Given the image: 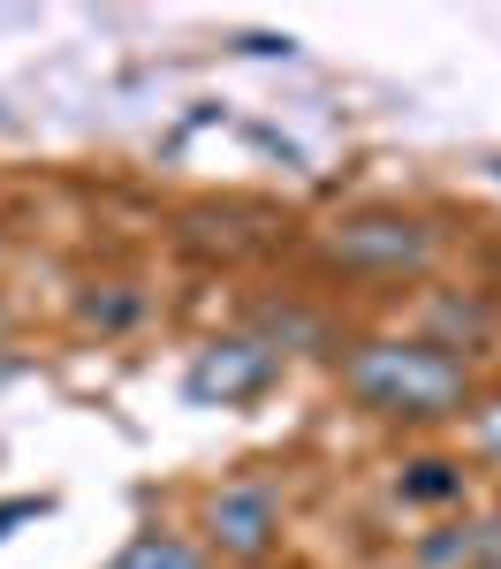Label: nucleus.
Segmentation results:
<instances>
[{
  "mask_svg": "<svg viewBox=\"0 0 501 569\" xmlns=\"http://www.w3.org/2000/svg\"><path fill=\"white\" fill-rule=\"evenodd\" d=\"M107 569H206V562H198V547L176 539V531H144V539H130Z\"/></svg>",
  "mask_w": 501,
  "mask_h": 569,
  "instance_id": "423d86ee",
  "label": "nucleus"
},
{
  "mask_svg": "<svg viewBox=\"0 0 501 569\" xmlns=\"http://www.w3.org/2000/svg\"><path fill=\"white\" fill-rule=\"evenodd\" d=\"M0 130H16V114H8V107H0Z\"/></svg>",
  "mask_w": 501,
  "mask_h": 569,
  "instance_id": "f8f14e48",
  "label": "nucleus"
},
{
  "mask_svg": "<svg viewBox=\"0 0 501 569\" xmlns=\"http://www.w3.org/2000/svg\"><path fill=\"white\" fill-rule=\"evenodd\" d=\"M206 531L221 539L228 555L259 562V555L273 547V531H281V509H273V486H259V479H236V486H221V493L206 501Z\"/></svg>",
  "mask_w": 501,
  "mask_h": 569,
  "instance_id": "20e7f679",
  "label": "nucleus"
},
{
  "mask_svg": "<svg viewBox=\"0 0 501 569\" xmlns=\"http://www.w3.org/2000/svg\"><path fill=\"white\" fill-rule=\"evenodd\" d=\"M77 311H84L91 327H130V319H137V311H144V305H137L130 289H107V297H84V305H77Z\"/></svg>",
  "mask_w": 501,
  "mask_h": 569,
  "instance_id": "6e6552de",
  "label": "nucleus"
},
{
  "mask_svg": "<svg viewBox=\"0 0 501 569\" xmlns=\"http://www.w3.org/2000/svg\"><path fill=\"white\" fill-rule=\"evenodd\" d=\"M327 259L358 266V273H418L433 259V228L410 213H358L327 236Z\"/></svg>",
  "mask_w": 501,
  "mask_h": 569,
  "instance_id": "f03ea898",
  "label": "nucleus"
},
{
  "mask_svg": "<svg viewBox=\"0 0 501 569\" xmlns=\"http://www.w3.org/2000/svg\"><path fill=\"white\" fill-rule=\"evenodd\" d=\"M46 509H53L46 493H16V501H0V539H8V531H16V525H39Z\"/></svg>",
  "mask_w": 501,
  "mask_h": 569,
  "instance_id": "1a4fd4ad",
  "label": "nucleus"
},
{
  "mask_svg": "<svg viewBox=\"0 0 501 569\" xmlns=\"http://www.w3.org/2000/svg\"><path fill=\"white\" fill-rule=\"evenodd\" d=\"M342 388L358 395L364 410H380V418H455L463 395H471V372L441 342L380 335V342H358L342 357Z\"/></svg>",
  "mask_w": 501,
  "mask_h": 569,
  "instance_id": "f257e3e1",
  "label": "nucleus"
},
{
  "mask_svg": "<svg viewBox=\"0 0 501 569\" xmlns=\"http://www.w3.org/2000/svg\"><path fill=\"white\" fill-rule=\"evenodd\" d=\"M403 501H463V463H449V456H418V463H403Z\"/></svg>",
  "mask_w": 501,
  "mask_h": 569,
  "instance_id": "0eeeda50",
  "label": "nucleus"
},
{
  "mask_svg": "<svg viewBox=\"0 0 501 569\" xmlns=\"http://www.w3.org/2000/svg\"><path fill=\"white\" fill-rule=\"evenodd\" d=\"M0 327H8V311H0Z\"/></svg>",
  "mask_w": 501,
  "mask_h": 569,
  "instance_id": "ddd939ff",
  "label": "nucleus"
},
{
  "mask_svg": "<svg viewBox=\"0 0 501 569\" xmlns=\"http://www.w3.org/2000/svg\"><path fill=\"white\" fill-rule=\"evenodd\" d=\"M418 569H501V517L449 525L433 539H418Z\"/></svg>",
  "mask_w": 501,
  "mask_h": 569,
  "instance_id": "39448f33",
  "label": "nucleus"
},
{
  "mask_svg": "<svg viewBox=\"0 0 501 569\" xmlns=\"http://www.w3.org/2000/svg\"><path fill=\"white\" fill-rule=\"evenodd\" d=\"M273 380V350L267 342H251V335H221V342H206V350L190 357V372H182V395L190 402H243V395H259Z\"/></svg>",
  "mask_w": 501,
  "mask_h": 569,
  "instance_id": "7ed1b4c3",
  "label": "nucleus"
},
{
  "mask_svg": "<svg viewBox=\"0 0 501 569\" xmlns=\"http://www.w3.org/2000/svg\"><path fill=\"white\" fill-rule=\"evenodd\" d=\"M479 433H487V448L501 456V402H487V410H479Z\"/></svg>",
  "mask_w": 501,
  "mask_h": 569,
  "instance_id": "9b49d317",
  "label": "nucleus"
},
{
  "mask_svg": "<svg viewBox=\"0 0 501 569\" xmlns=\"http://www.w3.org/2000/svg\"><path fill=\"white\" fill-rule=\"evenodd\" d=\"M243 53H267V61H273V53H297V46H289V39H267V31H251V39H243Z\"/></svg>",
  "mask_w": 501,
  "mask_h": 569,
  "instance_id": "9d476101",
  "label": "nucleus"
}]
</instances>
